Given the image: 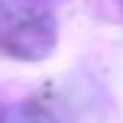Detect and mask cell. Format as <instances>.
<instances>
[{
    "instance_id": "6da1fadb",
    "label": "cell",
    "mask_w": 123,
    "mask_h": 123,
    "mask_svg": "<svg viewBox=\"0 0 123 123\" xmlns=\"http://www.w3.org/2000/svg\"><path fill=\"white\" fill-rule=\"evenodd\" d=\"M0 45L21 57H42L54 45V18L36 0L0 3Z\"/></svg>"
}]
</instances>
